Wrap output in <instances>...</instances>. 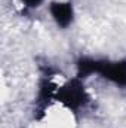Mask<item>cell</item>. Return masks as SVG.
<instances>
[{
  "mask_svg": "<svg viewBox=\"0 0 126 128\" xmlns=\"http://www.w3.org/2000/svg\"><path fill=\"white\" fill-rule=\"evenodd\" d=\"M55 86L48 80V79H43L42 84H40V88H39V97L36 100V110H34V116L36 119H42L43 115H45V110L49 104V101L52 98H55Z\"/></svg>",
  "mask_w": 126,
  "mask_h": 128,
  "instance_id": "obj_3",
  "label": "cell"
},
{
  "mask_svg": "<svg viewBox=\"0 0 126 128\" xmlns=\"http://www.w3.org/2000/svg\"><path fill=\"white\" fill-rule=\"evenodd\" d=\"M96 61L98 60H92V58H80L77 61V78L85 79L96 73Z\"/></svg>",
  "mask_w": 126,
  "mask_h": 128,
  "instance_id": "obj_5",
  "label": "cell"
},
{
  "mask_svg": "<svg viewBox=\"0 0 126 128\" xmlns=\"http://www.w3.org/2000/svg\"><path fill=\"white\" fill-rule=\"evenodd\" d=\"M55 98L58 101H61L70 110H77L89 101V96L82 84V79H79V78L70 80L60 90H57Z\"/></svg>",
  "mask_w": 126,
  "mask_h": 128,
  "instance_id": "obj_1",
  "label": "cell"
},
{
  "mask_svg": "<svg viewBox=\"0 0 126 128\" xmlns=\"http://www.w3.org/2000/svg\"><path fill=\"white\" fill-rule=\"evenodd\" d=\"M96 73L119 86H126V60L116 61V63L98 60L96 61Z\"/></svg>",
  "mask_w": 126,
  "mask_h": 128,
  "instance_id": "obj_2",
  "label": "cell"
},
{
  "mask_svg": "<svg viewBox=\"0 0 126 128\" xmlns=\"http://www.w3.org/2000/svg\"><path fill=\"white\" fill-rule=\"evenodd\" d=\"M51 15L55 20V22L58 24V27L65 28L71 24L73 21V6L68 2H52L49 6Z\"/></svg>",
  "mask_w": 126,
  "mask_h": 128,
  "instance_id": "obj_4",
  "label": "cell"
},
{
  "mask_svg": "<svg viewBox=\"0 0 126 128\" xmlns=\"http://www.w3.org/2000/svg\"><path fill=\"white\" fill-rule=\"evenodd\" d=\"M43 0H22L25 8H39Z\"/></svg>",
  "mask_w": 126,
  "mask_h": 128,
  "instance_id": "obj_6",
  "label": "cell"
}]
</instances>
